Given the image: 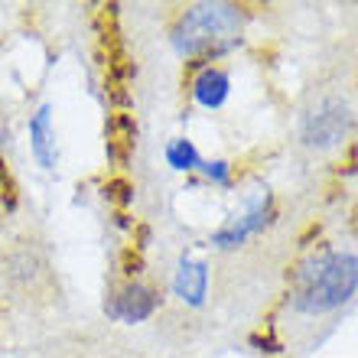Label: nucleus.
I'll return each instance as SVG.
<instances>
[{
  "label": "nucleus",
  "instance_id": "f257e3e1",
  "mask_svg": "<svg viewBox=\"0 0 358 358\" xmlns=\"http://www.w3.org/2000/svg\"><path fill=\"white\" fill-rule=\"evenodd\" d=\"M358 287V257L326 255L303 267L293 287V306L303 313H326L349 300Z\"/></svg>",
  "mask_w": 358,
  "mask_h": 358
},
{
  "label": "nucleus",
  "instance_id": "f03ea898",
  "mask_svg": "<svg viewBox=\"0 0 358 358\" xmlns=\"http://www.w3.org/2000/svg\"><path fill=\"white\" fill-rule=\"evenodd\" d=\"M238 33V13L225 3H199L182 17L176 29L179 52L199 56V52H218L225 49Z\"/></svg>",
  "mask_w": 358,
  "mask_h": 358
},
{
  "label": "nucleus",
  "instance_id": "7ed1b4c3",
  "mask_svg": "<svg viewBox=\"0 0 358 358\" xmlns=\"http://www.w3.org/2000/svg\"><path fill=\"white\" fill-rule=\"evenodd\" d=\"M352 131V114L342 101H322L316 111L306 117L303 141L310 147H332Z\"/></svg>",
  "mask_w": 358,
  "mask_h": 358
},
{
  "label": "nucleus",
  "instance_id": "20e7f679",
  "mask_svg": "<svg viewBox=\"0 0 358 358\" xmlns=\"http://www.w3.org/2000/svg\"><path fill=\"white\" fill-rule=\"evenodd\" d=\"M134 141H137V127L127 114H114L108 121V150L117 163H124L134 150Z\"/></svg>",
  "mask_w": 358,
  "mask_h": 358
},
{
  "label": "nucleus",
  "instance_id": "39448f33",
  "mask_svg": "<svg viewBox=\"0 0 358 358\" xmlns=\"http://www.w3.org/2000/svg\"><path fill=\"white\" fill-rule=\"evenodd\" d=\"M153 310V293L143 287H127V290L111 303V313L121 320H143Z\"/></svg>",
  "mask_w": 358,
  "mask_h": 358
},
{
  "label": "nucleus",
  "instance_id": "423d86ee",
  "mask_svg": "<svg viewBox=\"0 0 358 358\" xmlns=\"http://www.w3.org/2000/svg\"><path fill=\"white\" fill-rule=\"evenodd\" d=\"M29 131H33V150H36L39 163L52 166L56 163V141H52V131H49V108H39Z\"/></svg>",
  "mask_w": 358,
  "mask_h": 358
},
{
  "label": "nucleus",
  "instance_id": "0eeeda50",
  "mask_svg": "<svg viewBox=\"0 0 358 358\" xmlns=\"http://www.w3.org/2000/svg\"><path fill=\"white\" fill-rule=\"evenodd\" d=\"M176 293L189 303H202V293H206V267L182 261L179 277H176Z\"/></svg>",
  "mask_w": 358,
  "mask_h": 358
},
{
  "label": "nucleus",
  "instance_id": "6e6552de",
  "mask_svg": "<svg viewBox=\"0 0 358 358\" xmlns=\"http://www.w3.org/2000/svg\"><path fill=\"white\" fill-rule=\"evenodd\" d=\"M228 94V76L225 72H218V69H208L206 76L196 82V98L208 108H218V104L225 101Z\"/></svg>",
  "mask_w": 358,
  "mask_h": 358
},
{
  "label": "nucleus",
  "instance_id": "1a4fd4ad",
  "mask_svg": "<svg viewBox=\"0 0 358 358\" xmlns=\"http://www.w3.org/2000/svg\"><path fill=\"white\" fill-rule=\"evenodd\" d=\"M170 160H173V166H179V170H186L189 163L196 160V153H192V147H189L186 141H176L170 147Z\"/></svg>",
  "mask_w": 358,
  "mask_h": 358
},
{
  "label": "nucleus",
  "instance_id": "9d476101",
  "mask_svg": "<svg viewBox=\"0 0 358 358\" xmlns=\"http://www.w3.org/2000/svg\"><path fill=\"white\" fill-rule=\"evenodd\" d=\"M104 192H108L111 199H117V202H127V182H111Z\"/></svg>",
  "mask_w": 358,
  "mask_h": 358
},
{
  "label": "nucleus",
  "instance_id": "9b49d317",
  "mask_svg": "<svg viewBox=\"0 0 358 358\" xmlns=\"http://www.w3.org/2000/svg\"><path fill=\"white\" fill-rule=\"evenodd\" d=\"M124 264H127V273H137L141 271V257L134 255V251H127V255H124Z\"/></svg>",
  "mask_w": 358,
  "mask_h": 358
}]
</instances>
